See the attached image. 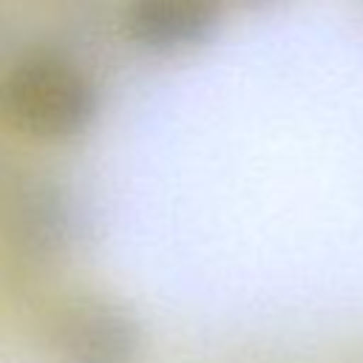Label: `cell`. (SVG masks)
Instances as JSON below:
<instances>
[{
    "instance_id": "cell-2",
    "label": "cell",
    "mask_w": 363,
    "mask_h": 363,
    "mask_svg": "<svg viewBox=\"0 0 363 363\" xmlns=\"http://www.w3.org/2000/svg\"><path fill=\"white\" fill-rule=\"evenodd\" d=\"M51 349L60 363H136L142 332L125 306L99 295H79L57 309Z\"/></svg>"
},
{
    "instance_id": "cell-4",
    "label": "cell",
    "mask_w": 363,
    "mask_h": 363,
    "mask_svg": "<svg viewBox=\"0 0 363 363\" xmlns=\"http://www.w3.org/2000/svg\"><path fill=\"white\" fill-rule=\"evenodd\" d=\"M250 3H264V0H250Z\"/></svg>"
},
{
    "instance_id": "cell-1",
    "label": "cell",
    "mask_w": 363,
    "mask_h": 363,
    "mask_svg": "<svg viewBox=\"0 0 363 363\" xmlns=\"http://www.w3.org/2000/svg\"><path fill=\"white\" fill-rule=\"evenodd\" d=\"M3 116L40 139L82 133L96 116V88L71 62L37 57L14 65L0 85Z\"/></svg>"
},
{
    "instance_id": "cell-3",
    "label": "cell",
    "mask_w": 363,
    "mask_h": 363,
    "mask_svg": "<svg viewBox=\"0 0 363 363\" xmlns=\"http://www.w3.org/2000/svg\"><path fill=\"white\" fill-rule=\"evenodd\" d=\"M218 0H128V34L153 51H179L204 43L218 28Z\"/></svg>"
}]
</instances>
